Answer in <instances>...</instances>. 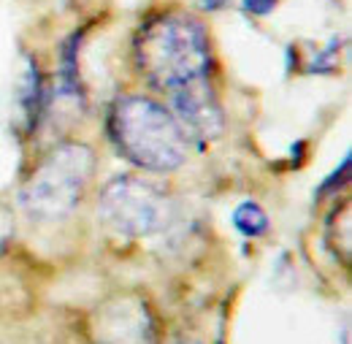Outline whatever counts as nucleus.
Segmentation results:
<instances>
[{"label": "nucleus", "instance_id": "7", "mask_svg": "<svg viewBox=\"0 0 352 344\" xmlns=\"http://www.w3.org/2000/svg\"><path fill=\"white\" fill-rule=\"evenodd\" d=\"M16 103H19V111L25 117L28 130H33L46 109L44 76L38 71V63H33V60H25V71H22L19 87H16Z\"/></svg>", "mask_w": 352, "mask_h": 344}, {"label": "nucleus", "instance_id": "1", "mask_svg": "<svg viewBox=\"0 0 352 344\" xmlns=\"http://www.w3.org/2000/svg\"><path fill=\"white\" fill-rule=\"evenodd\" d=\"M133 57L144 79L163 92L209 79L212 68V46L204 25L174 14L146 22L138 30Z\"/></svg>", "mask_w": 352, "mask_h": 344}, {"label": "nucleus", "instance_id": "2", "mask_svg": "<svg viewBox=\"0 0 352 344\" xmlns=\"http://www.w3.org/2000/svg\"><path fill=\"white\" fill-rule=\"evenodd\" d=\"M109 136L117 152L144 171H176L190 149V138L179 128L174 114L146 95H128L114 103L109 114Z\"/></svg>", "mask_w": 352, "mask_h": 344}, {"label": "nucleus", "instance_id": "9", "mask_svg": "<svg viewBox=\"0 0 352 344\" xmlns=\"http://www.w3.org/2000/svg\"><path fill=\"white\" fill-rule=\"evenodd\" d=\"M347 179H350V155H344V160H342V169H336V171L331 173V176H328V179L320 184V190H317L314 195H317V198H325V195H331V193L336 195Z\"/></svg>", "mask_w": 352, "mask_h": 344}, {"label": "nucleus", "instance_id": "8", "mask_svg": "<svg viewBox=\"0 0 352 344\" xmlns=\"http://www.w3.org/2000/svg\"><path fill=\"white\" fill-rule=\"evenodd\" d=\"M233 225H236V230H239L241 236L258 239V236H263L265 230H268V215L263 212L261 204L244 201V204H239L236 212H233Z\"/></svg>", "mask_w": 352, "mask_h": 344}, {"label": "nucleus", "instance_id": "4", "mask_svg": "<svg viewBox=\"0 0 352 344\" xmlns=\"http://www.w3.org/2000/svg\"><path fill=\"white\" fill-rule=\"evenodd\" d=\"M98 219L117 236H152L171 222V198L152 179L122 173L100 190Z\"/></svg>", "mask_w": 352, "mask_h": 344}, {"label": "nucleus", "instance_id": "5", "mask_svg": "<svg viewBox=\"0 0 352 344\" xmlns=\"http://www.w3.org/2000/svg\"><path fill=\"white\" fill-rule=\"evenodd\" d=\"M95 344H157L149 303L138 296H117L106 301L92 320Z\"/></svg>", "mask_w": 352, "mask_h": 344}, {"label": "nucleus", "instance_id": "10", "mask_svg": "<svg viewBox=\"0 0 352 344\" xmlns=\"http://www.w3.org/2000/svg\"><path fill=\"white\" fill-rule=\"evenodd\" d=\"M241 6L255 17H268L279 6V0H241Z\"/></svg>", "mask_w": 352, "mask_h": 344}, {"label": "nucleus", "instance_id": "6", "mask_svg": "<svg viewBox=\"0 0 352 344\" xmlns=\"http://www.w3.org/2000/svg\"><path fill=\"white\" fill-rule=\"evenodd\" d=\"M168 95H171V114L187 138L206 144V141H214L222 133L225 120H222L220 100L209 85V79H198V82L179 87Z\"/></svg>", "mask_w": 352, "mask_h": 344}, {"label": "nucleus", "instance_id": "12", "mask_svg": "<svg viewBox=\"0 0 352 344\" xmlns=\"http://www.w3.org/2000/svg\"><path fill=\"white\" fill-rule=\"evenodd\" d=\"M168 344H198V342H190V339H174V342H168Z\"/></svg>", "mask_w": 352, "mask_h": 344}, {"label": "nucleus", "instance_id": "3", "mask_svg": "<svg viewBox=\"0 0 352 344\" xmlns=\"http://www.w3.org/2000/svg\"><path fill=\"white\" fill-rule=\"evenodd\" d=\"M95 169V155L87 144L54 147L19 190V206L36 222H57L82 201Z\"/></svg>", "mask_w": 352, "mask_h": 344}, {"label": "nucleus", "instance_id": "11", "mask_svg": "<svg viewBox=\"0 0 352 344\" xmlns=\"http://www.w3.org/2000/svg\"><path fill=\"white\" fill-rule=\"evenodd\" d=\"M230 0H201V6L206 8V11H220L222 6H228Z\"/></svg>", "mask_w": 352, "mask_h": 344}]
</instances>
